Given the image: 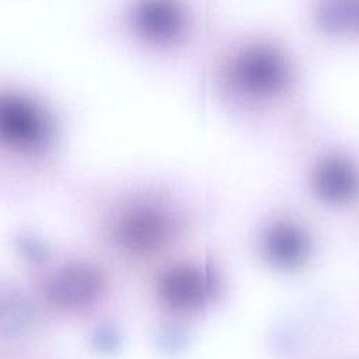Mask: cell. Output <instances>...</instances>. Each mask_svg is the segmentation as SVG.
<instances>
[{
	"mask_svg": "<svg viewBox=\"0 0 359 359\" xmlns=\"http://www.w3.org/2000/svg\"><path fill=\"white\" fill-rule=\"evenodd\" d=\"M46 130L38 111L21 98L0 97V137L14 146L32 147L43 140Z\"/></svg>",
	"mask_w": 359,
	"mask_h": 359,
	"instance_id": "obj_1",
	"label": "cell"
},
{
	"mask_svg": "<svg viewBox=\"0 0 359 359\" xmlns=\"http://www.w3.org/2000/svg\"><path fill=\"white\" fill-rule=\"evenodd\" d=\"M97 285L95 271L88 266H73L63 271L55 280V290L67 297L87 296Z\"/></svg>",
	"mask_w": 359,
	"mask_h": 359,
	"instance_id": "obj_2",
	"label": "cell"
}]
</instances>
